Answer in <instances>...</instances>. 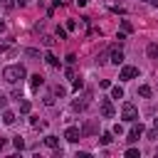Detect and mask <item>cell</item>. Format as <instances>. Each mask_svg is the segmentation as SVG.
<instances>
[{"label":"cell","mask_w":158,"mask_h":158,"mask_svg":"<svg viewBox=\"0 0 158 158\" xmlns=\"http://www.w3.org/2000/svg\"><path fill=\"white\" fill-rule=\"evenodd\" d=\"M2 77H5L7 84H17V81H22V79L27 77V72H25L22 64H7V67L2 69Z\"/></svg>","instance_id":"obj_1"},{"label":"cell","mask_w":158,"mask_h":158,"mask_svg":"<svg viewBox=\"0 0 158 158\" xmlns=\"http://www.w3.org/2000/svg\"><path fill=\"white\" fill-rule=\"evenodd\" d=\"M121 118H123V121H131V123L138 121V109H136L131 101H126V104L121 106Z\"/></svg>","instance_id":"obj_2"},{"label":"cell","mask_w":158,"mask_h":158,"mask_svg":"<svg viewBox=\"0 0 158 158\" xmlns=\"http://www.w3.org/2000/svg\"><path fill=\"white\" fill-rule=\"evenodd\" d=\"M99 111H101V116H104V118H114V114H116V109H114L111 99H101V101H99Z\"/></svg>","instance_id":"obj_3"},{"label":"cell","mask_w":158,"mask_h":158,"mask_svg":"<svg viewBox=\"0 0 158 158\" xmlns=\"http://www.w3.org/2000/svg\"><path fill=\"white\" fill-rule=\"evenodd\" d=\"M136 77H138V67H131V64L121 67V72H118V79L121 81H128V79H136Z\"/></svg>","instance_id":"obj_4"},{"label":"cell","mask_w":158,"mask_h":158,"mask_svg":"<svg viewBox=\"0 0 158 158\" xmlns=\"http://www.w3.org/2000/svg\"><path fill=\"white\" fill-rule=\"evenodd\" d=\"M143 131H146V128H143V123H141V121H138V123L133 121V128L128 131V136H126V141H128V143H136V141H138V136H141Z\"/></svg>","instance_id":"obj_5"},{"label":"cell","mask_w":158,"mask_h":158,"mask_svg":"<svg viewBox=\"0 0 158 158\" xmlns=\"http://www.w3.org/2000/svg\"><path fill=\"white\" fill-rule=\"evenodd\" d=\"M64 138H67L69 143H77V141L81 138V128H77V126H67V131H64Z\"/></svg>","instance_id":"obj_6"},{"label":"cell","mask_w":158,"mask_h":158,"mask_svg":"<svg viewBox=\"0 0 158 158\" xmlns=\"http://www.w3.org/2000/svg\"><path fill=\"white\" fill-rule=\"evenodd\" d=\"M111 62H114V64H121V62H123V52H121V47H111Z\"/></svg>","instance_id":"obj_7"},{"label":"cell","mask_w":158,"mask_h":158,"mask_svg":"<svg viewBox=\"0 0 158 158\" xmlns=\"http://www.w3.org/2000/svg\"><path fill=\"white\" fill-rule=\"evenodd\" d=\"M146 54H148V59H158V44L151 42V44L146 47Z\"/></svg>","instance_id":"obj_8"},{"label":"cell","mask_w":158,"mask_h":158,"mask_svg":"<svg viewBox=\"0 0 158 158\" xmlns=\"http://www.w3.org/2000/svg\"><path fill=\"white\" fill-rule=\"evenodd\" d=\"M42 81H44V77H42V74L30 77V86H32V89H40V86H42Z\"/></svg>","instance_id":"obj_9"},{"label":"cell","mask_w":158,"mask_h":158,"mask_svg":"<svg viewBox=\"0 0 158 158\" xmlns=\"http://www.w3.org/2000/svg\"><path fill=\"white\" fill-rule=\"evenodd\" d=\"M151 94H153V89H151L148 84H141V86H138V96H143V99H151Z\"/></svg>","instance_id":"obj_10"},{"label":"cell","mask_w":158,"mask_h":158,"mask_svg":"<svg viewBox=\"0 0 158 158\" xmlns=\"http://www.w3.org/2000/svg\"><path fill=\"white\" fill-rule=\"evenodd\" d=\"M2 123H5V126H12V123H15V114L5 109V111H2Z\"/></svg>","instance_id":"obj_11"},{"label":"cell","mask_w":158,"mask_h":158,"mask_svg":"<svg viewBox=\"0 0 158 158\" xmlns=\"http://www.w3.org/2000/svg\"><path fill=\"white\" fill-rule=\"evenodd\" d=\"M96 131H99V128H96V123H94V121H89V123L81 128V136H91V133H96Z\"/></svg>","instance_id":"obj_12"},{"label":"cell","mask_w":158,"mask_h":158,"mask_svg":"<svg viewBox=\"0 0 158 158\" xmlns=\"http://www.w3.org/2000/svg\"><path fill=\"white\" fill-rule=\"evenodd\" d=\"M44 62H47L49 67H59V59H57L52 52H47V54H44Z\"/></svg>","instance_id":"obj_13"},{"label":"cell","mask_w":158,"mask_h":158,"mask_svg":"<svg viewBox=\"0 0 158 158\" xmlns=\"http://www.w3.org/2000/svg\"><path fill=\"white\" fill-rule=\"evenodd\" d=\"M111 141H114V133H109V131H106V133H101V138H99V143H101V146H109Z\"/></svg>","instance_id":"obj_14"},{"label":"cell","mask_w":158,"mask_h":158,"mask_svg":"<svg viewBox=\"0 0 158 158\" xmlns=\"http://www.w3.org/2000/svg\"><path fill=\"white\" fill-rule=\"evenodd\" d=\"M44 143H47L49 148H59V138H57V136H47V138H44Z\"/></svg>","instance_id":"obj_15"},{"label":"cell","mask_w":158,"mask_h":158,"mask_svg":"<svg viewBox=\"0 0 158 158\" xmlns=\"http://www.w3.org/2000/svg\"><path fill=\"white\" fill-rule=\"evenodd\" d=\"M111 99H123V89L121 86H111Z\"/></svg>","instance_id":"obj_16"},{"label":"cell","mask_w":158,"mask_h":158,"mask_svg":"<svg viewBox=\"0 0 158 158\" xmlns=\"http://www.w3.org/2000/svg\"><path fill=\"white\" fill-rule=\"evenodd\" d=\"M30 109H32V104H30L27 99H22V101H20V111H22V114H30Z\"/></svg>","instance_id":"obj_17"},{"label":"cell","mask_w":158,"mask_h":158,"mask_svg":"<svg viewBox=\"0 0 158 158\" xmlns=\"http://www.w3.org/2000/svg\"><path fill=\"white\" fill-rule=\"evenodd\" d=\"M72 109H74V111H84V109H86V101H79V99H77V101L72 104Z\"/></svg>","instance_id":"obj_18"},{"label":"cell","mask_w":158,"mask_h":158,"mask_svg":"<svg viewBox=\"0 0 158 158\" xmlns=\"http://www.w3.org/2000/svg\"><path fill=\"white\" fill-rule=\"evenodd\" d=\"M126 156L128 158H141V151L138 148H126Z\"/></svg>","instance_id":"obj_19"},{"label":"cell","mask_w":158,"mask_h":158,"mask_svg":"<svg viewBox=\"0 0 158 158\" xmlns=\"http://www.w3.org/2000/svg\"><path fill=\"white\" fill-rule=\"evenodd\" d=\"M0 5H2L5 10H15V5H17V2H15V0H0Z\"/></svg>","instance_id":"obj_20"},{"label":"cell","mask_w":158,"mask_h":158,"mask_svg":"<svg viewBox=\"0 0 158 158\" xmlns=\"http://www.w3.org/2000/svg\"><path fill=\"white\" fill-rule=\"evenodd\" d=\"M54 96H67V89L57 84V86H54Z\"/></svg>","instance_id":"obj_21"},{"label":"cell","mask_w":158,"mask_h":158,"mask_svg":"<svg viewBox=\"0 0 158 158\" xmlns=\"http://www.w3.org/2000/svg\"><path fill=\"white\" fill-rule=\"evenodd\" d=\"M146 138H148V141H156V138H158V128H151V131L146 133Z\"/></svg>","instance_id":"obj_22"},{"label":"cell","mask_w":158,"mask_h":158,"mask_svg":"<svg viewBox=\"0 0 158 158\" xmlns=\"http://www.w3.org/2000/svg\"><path fill=\"white\" fill-rule=\"evenodd\" d=\"M30 126H35V128H37V126H42V121H40V116H30Z\"/></svg>","instance_id":"obj_23"},{"label":"cell","mask_w":158,"mask_h":158,"mask_svg":"<svg viewBox=\"0 0 158 158\" xmlns=\"http://www.w3.org/2000/svg\"><path fill=\"white\" fill-rule=\"evenodd\" d=\"M12 143H15V148H17V151H22V148H25V141H22V138H20V136H17V138H15V141H12Z\"/></svg>","instance_id":"obj_24"},{"label":"cell","mask_w":158,"mask_h":158,"mask_svg":"<svg viewBox=\"0 0 158 158\" xmlns=\"http://www.w3.org/2000/svg\"><path fill=\"white\" fill-rule=\"evenodd\" d=\"M121 30H123V32H131L133 27H131V22H128V20H123V22H121Z\"/></svg>","instance_id":"obj_25"},{"label":"cell","mask_w":158,"mask_h":158,"mask_svg":"<svg viewBox=\"0 0 158 158\" xmlns=\"http://www.w3.org/2000/svg\"><path fill=\"white\" fill-rule=\"evenodd\" d=\"M42 42H44L47 47H52V44H54V37H49V35H44V37H42Z\"/></svg>","instance_id":"obj_26"},{"label":"cell","mask_w":158,"mask_h":158,"mask_svg":"<svg viewBox=\"0 0 158 158\" xmlns=\"http://www.w3.org/2000/svg\"><path fill=\"white\" fill-rule=\"evenodd\" d=\"M111 133H114V136H121V133H123V126H121V123H116V126H114V131H111Z\"/></svg>","instance_id":"obj_27"},{"label":"cell","mask_w":158,"mask_h":158,"mask_svg":"<svg viewBox=\"0 0 158 158\" xmlns=\"http://www.w3.org/2000/svg\"><path fill=\"white\" fill-rule=\"evenodd\" d=\"M57 37H59V40H64V37H67V30H62V27H57Z\"/></svg>","instance_id":"obj_28"},{"label":"cell","mask_w":158,"mask_h":158,"mask_svg":"<svg viewBox=\"0 0 158 158\" xmlns=\"http://www.w3.org/2000/svg\"><path fill=\"white\" fill-rule=\"evenodd\" d=\"M25 54H27V57H40V52H37V49H25Z\"/></svg>","instance_id":"obj_29"},{"label":"cell","mask_w":158,"mask_h":158,"mask_svg":"<svg viewBox=\"0 0 158 158\" xmlns=\"http://www.w3.org/2000/svg\"><path fill=\"white\" fill-rule=\"evenodd\" d=\"M106 62H109L106 54H99V57H96V64H106Z\"/></svg>","instance_id":"obj_30"},{"label":"cell","mask_w":158,"mask_h":158,"mask_svg":"<svg viewBox=\"0 0 158 158\" xmlns=\"http://www.w3.org/2000/svg\"><path fill=\"white\" fill-rule=\"evenodd\" d=\"M5 106H7V96H5V94H0V109H5Z\"/></svg>","instance_id":"obj_31"},{"label":"cell","mask_w":158,"mask_h":158,"mask_svg":"<svg viewBox=\"0 0 158 158\" xmlns=\"http://www.w3.org/2000/svg\"><path fill=\"white\" fill-rule=\"evenodd\" d=\"M2 52H7V44H0V54H2Z\"/></svg>","instance_id":"obj_32"},{"label":"cell","mask_w":158,"mask_h":158,"mask_svg":"<svg viewBox=\"0 0 158 158\" xmlns=\"http://www.w3.org/2000/svg\"><path fill=\"white\" fill-rule=\"evenodd\" d=\"M0 32H5V22L2 20H0Z\"/></svg>","instance_id":"obj_33"},{"label":"cell","mask_w":158,"mask_h":158,"mask_svg":"<svg viewBox=\"0 0 158 158\" xmlns=\"http://www.w3.org/2000/svg\"><path fill=\"white\" fill-rule=\"evenodd\" d=\"M2 148H5V138H0V151H2Z\"/></svg>","instance_id":"obj_34"},{"label":"cell","mask_w":158,"mask_h":158,"mask_svg":"<svg viewBox=\"0 0 158 158\" xmlns=\"http://www.w3.org/2000/svg\"><path fill=\"white\" fill-rule=\"evenodd\" d=\"M156 128H158V118H156Z\"/></svg>","instance_id":"obj_35"},{"label":"cell","mask_w":158,"mask_h":158,"mask_svg":"<svg viewBox=\"0 0 158 158\" xmlns=\"http://www.w3.org/2000/svg\"><path fill=\"white\" fill-rule=\"evenodd\" d=\"M62 2H67V0H62Z\"/></svg>","instance_id":"obj_36"}]
</instances>
